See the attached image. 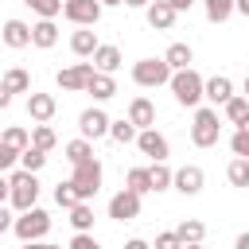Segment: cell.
I'll use <instances>...</instances> for the list:
<instances>
[{
  "label": "cell",
  "mask_w": 249,
  "mask_h": 249,
  "mask_svg": "<svg viewBox=\"0 0 249 249\" xmlns=\"http://www.w3.org/2000/svg\"><path fill=\"white\" fill-rule=\"evenodd\" d=\"M171 97L179 101V105H187V109H198L202 105V89H206V78L191 66V70H175L171 74Z\"/></svg>",
  "instance_id": "6da1fadb"
},
{
  "label": "cell",
  "mask_w": 249,
  "mask_h": 249,
  "mask_svg": "<svg viewBox=\"0 0 249 249\" xmlns=\"http://www.w3.org/2000/svg\"><path fill=\"white\" fill-rule=\"evenodd\" d=\"M218 136H222L218 109H214V105H198V109H195V121H191V144H195V148H214Z\"/></svg>",
  "instance_id": "7a4b0ae2"
},
{
  "label": "cell",
  "mask_w": 249,
  "mask_h": 249,
  "mask_svg": "<svg viewBox=\"0 0 249 249\" xmlns=\"http://www.w3.org/2000/svg\"><path fill=\"white\" fill-rule=\"evenodd\" d=\"M101 179H105V171H101V160H97V156H93V160H86V163H78V167H74V175H70L78 202H89V198L101 191Z\"/></svg>",
  "instance_id": "3957f363"
},
{
  "label": "cell",
  "mask_w": 249,
  "mask_h": 249,
  "mask_svg": "<svg viewBox=\"0 0 249 249\" xmlns=\"http://www.w3.org/2000/svg\"><path fill=\"white\" fill-rule=\"evenodd\" d=\"M8 183H12V198H8V202L16 206V214H23V210H31V206L39 202V179H35L31 171L19 167V171L8 175Z\"/></svg>",
  "instance_id": "277c9868"
},
{
  "label": "cell",
  "mask_w": 249,
  "mask_h": 249,
  "mask_svg": "<svg viewBox=\"0 0 249 249\" xmlns=\"http://www.w3.org/2000/svg\"><path fill=\"white\" fill-rule=\"evenodd\" d=\"M12 233H16L23 245H27V241H43V237L51 233V214H47V210H39V206H31V210H23V214L16 218Z\"/></svg>",
  "instance_id": "5b68a950"
},
{
  "label": "cell",
  "mask_w": 249,
  "mask_h": 249,
  "mask_svg": "<svg viewBox=\"0 0 249 249\" xmlns=\"http://www.w3.org/2000/svg\"><path fill=\"white\" fill-rule=\"evenodd\" d=\"M171 66L163 62V58H140V62H132V82L136 86H144V89H156V86H167L171 82Z\"/></svg>",
  "instance_id": "8992f818"
},
{
  "label": "cell",
  "mask_w": 249,
  "mask_h": 249,
  "mask_svg": "<svg viewBox=\"0 0 249 249\" xmlns=\"http://www.w3.org/2000/svg\"><path fill=\"white\" fill-rule=\"evenodd\" d=\"M97 74V66L93 62H74V66H66V70H58L54 74V82H58V89H66V93H82L86 86H89V78Z\"/></svg>",
  "instance_id": "52a82bcc"
},
{
  "label": "cell",
  "mask_w": 249,
  "mask_h": 249,
  "mask_svg": "<svg viewBox=\"0 0 249 249\" xmlns=\"http://www.w3.org/2000/svg\"><path fill=\"white\" fill-rule=\"evenodd\" d=\"M101 4L97 0H66L62 4V16L70 19V23H78V27H93L97 19H101Z\"/></svg>",
  "instance_id": "ba28073f"
},
{
  "label": "cell",
  "mask_w": 249,
  "mask_h": 249,
  "mask_svg": "<svg viewBox=\"0 0 249 249\" xmlns=\"http://www.w3.org/2000/svg\"><path fill=\"white\" fill-rule=\"evenodd\" d=\"M136 148L152 160V163H167V156H171V144H167V136L163 132H156V128H144L140 136H136Z\"/></svg>",
  "instance_id": "9c48e42d"
},
{
  "label": "cell",
  "mask_w": 249,
  "mask_h": 249,
  "mask_svg": "<svg viewBox=\"0 0 249 249\" xmlns=\"http://www.w3.org/2000/svg\"><path fill=\"white\" fill-rule=\"evenodd\" d=\"M140 198H144V195H136V191H128V187L117 191V195L109 198V218H113V222H132V218L140 214Z\"/></svg>",
  "instance_id": "30bf717a"
},
{
  "label": "cell",
  "mask_w": 249,
  "mask_h": 249,
  "mask_svg": "<svg viewBox=\"0 0 249 249\" xmlns=\"http://www.w3.org/2000/svg\"><path fill=\"white\" fill-rule=\"evenodd\" d=\"M109 124H113V121H109V113H105V109H97V105H93V109H86V113L78 117L82 140H101V136H109Z\"/></svg>",
  "instance_id": "8fae6325"
},
{
  "label": "cell",
  "mask_w": 249,
  "mask_h": 249,
  "mask_svg": "<svg viewBox=\"0 0 249 249\" xmlns=\"http://www.w3.org/2000/svg\"><path fill=\"white\" fill-rule=\"evenodd\" d=\"M175 16H179V12H175L167 0H152V4L144 8V19H148V27H152V31H171Z\"/></svg>",
  "instance_id": "7c38bea8"
},
{
  "label": "cell",
  "mask_w": 249,
  "mask_h": 249,
  "mask_svg": "<svg viewBox=\"0 0 249 249\" xmlns=\"http://www.w3.org/2000/svg\"><path fill=\"white\" fill-rule=\"evenodd\" d=\"M0 39H4L12 51H23V47H31V23H23V19H4Z\"/></svg>",
  "instance_id": "4fadbf2b"
},
{
  "label": "cell",
  "mask_w": 249,
  "mask_h": 249,
  "mask_svg": "<svg viewBox=\"0 0 249 249\" xmlns=\"http://www.w3.org/2000/svg\"><path fill=\"white\" fill-rule=\"evenodd\" d=\"M230 97H237V93H233V82H230L226 74H214V78H206V89H202V101H210V105L218 109V105H226Z\"/></svg>",
  "instance_id": "5bb4252c"
},
{
  "label": "cell",
  "mask_w": 249,
  "mask_h": 249,
  "mask_svg": "<svg viewBox=\"0 0 249 249\" xmlns=\"http://www.w3.org/2000/svg\"><path fill=\"white\" fill-rule=\"evenodd\" d=\"M202 183H206V175H202V167H195V163L179 167V171H175V179H171V187H175L179 195H198V191H202Z\"/></svg>",
  "instance_id": "9a60e30c"
},
{
  "label": "cell",
  "mask_w": 249,
  "mask_h": 249,
  "mask_svg": "<svg viewBox=\"0 0 249 249\" xmlns=\"http://www.w3.org/2000/svg\"><path fill=\"white\" fill-rule=\"evenodd\" d=\"M27 113H31V121L47 124V121L58 113V101H54V93H27Z\"/></svg>",
  "instance_id": "2e32d148"
},
{
  "label": "cell",
  "mask_w": 249,
  "mask_h": 249,
  "mask_svg": "<svg viewBox=\"0 0 249 249\" xmlns=\"http://www.w3.org/2000/svg\"><path fill=\"white\" fill-rule=\"evenodd\" d=\"M128 121L144 132V128H156V105L148 101V97H132L128 101Z\"/></svg>",
  "instance_id": "e0dca14e"
},
{
  "label": "cell",
  "mask_w": 249,
  "mask_h": 249,
  "mask_svg": "<svg viewBox=\"0 0 249 249\" xmlns=\"http://www.w3.org/2000/svg\"><path fill=\"white\" fill-rule=\"evenodd\" d=\"M101 43H97V35H93V27H78L74 35H70V51L78 54V58H93V51H97Z\"/></svg>",
  "instance_id": "ac0fdd59"
},
{
  "label": "cell",
  "mask_w": 249,
  "mask_h": 249,
  "mask_svg": "<svg viewBox=\"0 0 249 249\" xmlns=\"http://www.w3.org/2000/svg\"><path fill=\"white\" fill-rule=\"evenodd\" d=\"M54 43H58V27H54V19H39V23H31V47L51 51Z\"/></svg>",
  "instance_id": "d6986e66"
},
{
  "label": "cell",
  "mask_w": 249,
  "mask_h": 249,
  "mask_svg": "<svg viewBox=\"0 0 249 249\" xmlns=\"http://www.w3.org/2000/svg\"><path fill=\"white\" fill-rule=\"evenodd\" d=\"M175 237H179V245H202L206 226H202L198 218H183V222L175 226Z\"/></svg>",
  "instance_id": "ffe728a7"
},
{
  "label": "cell",
  "mask_w": 249,
  "mask_h": 249,
  "mask_svg": "<svg viewBox=\"0 0 249 249\" xmlns=\"http://www.w3.org/2000/svg\"><path fill=\"white\" fill-rule=\"evenodd\" d=\"M163 62H167L171 70H191V62H195V51H191L187 43H171V47H167V54H163Z\"/></svg>",
  "instance_id": "44dd1931"
},
{
  "label": "cell",
  "mask_w": 249,
  "mask_h": 249,
  "mask_svg": "<svg viewBox=\"0 0 249 249\" xmlns=\"http://www.w3.org/2000/svg\"><path fill=\"white\" fill-rule=\"evenodd\" d=\"M93 66H97L101 74H113V70L121 66V51H117L113 43H101V47L93 51Z\"/></svg>",
  "instance_id": "7402d4cb"
},
{
  "label": "cell",
  "mask_w": 249,
  "mask_h": 249,
  "mask_svg": "<svg viewBox=\"0 0 249 249\" xmlns=\"http://www.w3.org/2000/svg\"><path fill=\"white\" fill-rule=\"evenodd\" d=\"M86 93H93V101H109L113 93H117V82H113V74H93L89 78V86H86Z\"/></svg>",
  "instance_id": "603a6c76"
},
{
  "label": "cell",
  "mask_w": 249,
  "mask_h": 249,
  "mask_svg": "<svg viewBox=\"0 0 249 249\" xmlns=\"http://www.w3.org/2000/svg\"><path fill=\"white\" fill-rule=\"evenodd\" d=\"M202 8H206V19L210 23H226L237 12V0H202Z\"/></svg>",
  "instance_id": "cb8c5ba5"
},
{
  "label": "cell",
  "mask_w": 249,
  "mask_h": 249,
  "mask_svg": "<svg viewBox=\"0 0 249 249\" xmlns=\"http://www.w3.org/2000/svg\"><path fill=\"white\" fill-rule=\"evenodd\" d=\"M12 93H31V74L23 70V66H12V70H4V78H0Z\"/></svg>",
  "instance_id": "d4e9b609"
},
{
  "label": "cell",
  "mask_w": 249,
  "mask_h": 249,
  "mask_svg": "<svg viewBox=\"0 0 249 249\" xmlns=\"http://www.w3.org/2000/svg\"><path fill=\"white\" fill-rule=\"evenodd\" d=\"M109 136L117 140V144H136V136H140V128L128 121V117H121V121H113L109 124Z\"/></svg>",
  "instance_id": "484cf974"
},
{
  "label": "cell",
  "mask_w": 249,
  "mask_h": 249,
  "mask_svg": "<svg viewBox=\"0 0 249 249\" xmlns=\"http://www.w3.org/2000/svg\"><path fill=\"white\" fill-rule=\"evenodd\" d=\"M0 144H8V148H16V152H27V148H31V132L19 128V124H8L4 136H0Z\"/></svg>",
  "instance_id": "4316f807"
},
{
  "label": "cell",
  "mask_w": 249,
  "mask_h": 249,
  "mask_svg": "<svg viewBox=\"0 0 249 249\" xmlns=\"http://www.w3.org/2000/svg\"><path fill=\"white\" fill-rule=\"evenodd\" d=\"M70 226H74L78 233H89V230H93V206H89V202L70 206Z\"/></svg>",
  "instance_id": "83f0119b"
},
{
  "label": "cell",
  "mask_w": 249,
  "mask_h": 249,
  "mask_svg": "<svg viewBox=\"0 0 249 249\" xmlns=\"http://www.w3.org/2000/svg\"><path fill=\"white\" fill-rule=\"evenodd\" d=\"M62 152H66V160H70L74 167H78V163H86V160H93V144H89V140H82V136H78V140H70Z\"/></svg>",
  "instance_id": "f1b7e54d"
},
{
  "label": "cell",
  "mask_w": 249,
  "mask_h": 249,
  "mask_svg": "<svg viewBox=\"0 0 249 249\" xmlns=\"http://www.w3.org/2000/svg\"><path fill=\"white\" fill-rule=\"evenodd\" d=\"M124 187L136 191V195H148V191H152V171H148V167H132V171L124 175Z\"/></svg>",
  "instance_id": "f546056e"
},
{
  "label": "cell",
  "mask_w": 249,
  "mask_h": 249,
  "mask_svg": "<svg viewBox=\"0 0 249 249\" xmlns=\"http://www.w3.org/2000/svg\"><path fill=\"white\" fill-rule=\"evenodd\" d=\"M54 144H58V136H54V128H51V124H35V128H31V148L51 152Z\"/></svg>",
  "instance_id": "4dcf8cb0"
},
{
  "label": "cell",
  "mask_w": 249,
  "mask_h": 249,
  "mask_svg": "<svg viewBox=\"0 0 249 249\" xmlns=\"http://www.w3.org/2000/svg\"><path fill=\"white\" fill-rule=\"evenodd\" d=\"M222 109H226L230 124H237V128H241V124H245V117H249V97H230Z\"/></svg>",
  "instance_id": "1f68e13d"
},
{
  "label": "cell",
  "mask_w": 249,
  "mask_h": 249,
  "mask_svg": "<svg viewBox=\"0 0 249 249\" xmlns=\"http://www.w3.org/2000/svg\"><path fill=\"white\" fill-rule=\"evenodd\" d=\"M226 179L233 183V187H245L249 191V160H230V167H226Z\"/></svg>",
  "instance_id": "d6a6232c"
},
{
  "label": "cell",
  "mask_w": 249,
  "mask_h": 249,
  "mask_svg": "<svg viewBox=\"0 0 249 249\" xmlns=\"http://www.w3.org/2000/svg\"><path fill=\"white\" fill-rule=\"evenodd\" d=\"M19 167H23V171H31V175H39V171L47 167V152H39V148L19 152Z\"/></svg>",
  "instance_id": "836d02e7"
},
{
  "label": "cell",
  "mask_w": 249,
  "mask_h": 249,
  "mask_svg": "<svg viewBox=\"0 0 249 249\" xmlns=\"http://www.w3.org/2000/svg\"><path fill=\"white\" fill-rule=\"evenodd\" d=\"M23 4H27L39 19H54V16L62 12V4H66V0H23Z\"/></svg>",
  "instance_id": "e575fe53"
},
{
  "label": "cell",
  "mask_w": 249,
  "mask_h": 249,
  "mask_svg": "<svg viewBox=\"0 0 249 249\" xmlns=\"http://www.w3.org/2000/svg\"><path fill=\"white\" fill-rule=\"evenodd\" d=\"M148 171H152V191H167V187H171V179H175V171H171L167 163H152Z\"/></svg>",
  "instance_id": "d590c367"
},
{
  "label": "cell",
  "mask_w": 249,
  "mask_h": 249,
  "mask_svg": "<svg viewBox=\"0 0 249 249\" xmlns=\"http://www.w3.org/2000/svg\"><path fill=\"white\" fill-rule=\"evenodd\" d=\"M54 202H58L62 210H70V206H78V195H74V183H70V179L54 187Z\"/></svg>",
  "instance_id": "8d00e7d4"
},
{
  "label": "cell",
  "mask_w": 249,
  "mask_h": 249,
  "mask_svg": "<svg viewBox=\"0 0 249 249\" xmlns=\"http://www.w3.org/2000/svg\"><path fill=\"white\" fill-rule=\"evenodd\" d=\"M230 148H233L237 160H249V128H237V132L230 136Z\"/></svg>",
  "instance_id": "74e56055"
},
{
  "label": "cell",
  "mask_w": 249,
  "mask_h": 249,
  "mask_svg": "<svg viewBox=\"0 0 249 249\" xmlns=\"http://www.w3.org/2000/svg\"><path fill=\"white\" fill-rule=\"evenodd\" d=\"M66 249H101V245H97V237H93V233H74Z\"/></svg>",
  "instance_id": "f35d334b"
},
{
  "label": "cell",
  "mask_w": 249,
  "mask_h": 249,
  "mask_svg": "<svg viewBox=\"0 0 249 249\" xmlns=\"http://www.w3.org/2000/svg\"><path fill=\"white\" fill-rule=\"evenodd\" d=\"M16 160H19V152H16V148H8V144H0V175H4Z\"/></svg>",
  "instance_id": "ab89813d"
},
{
  "label": "cell",
  "mask_w": 249,
  "mask_h": 249,
  "mask_svg": "<svg viewBox=\"0 0 249 249\" xmlns=\"http://www.w3.org/2000/svg\"><path fill=\"white\" fill-rule=\"evenodd\" d=\"M156 249H183V245H179V237H175V230H171V233H160V237H156Z\"/></svg>",
  "instance_id": "60d3db41"
},
{
  "label": "cell",
  "mask_w": 249,
  "mask_h": 249,
  "mask_svg": "<svg viewBox=\"0 0 249 249\" xmlns=\"http://www.w3.org/2000/svg\"><path fill=\"white\" fill-rule=\"evenodd\" d=\"M12 198V183H8V175H0V206Z\"/></svg>",
  "instance_id": "b9f144b4"
},
{
  "label": "cell",
  "mask_w": 249,
  "mask_h": 249,
  "mask_svg": "<svg viewBox=\"0 0 249 249\" xmlns=\"http://www.w3.org/2000/svg\"><path fill=\"white\" fill-rule=\"evenodd\" d=\"M12 226H16V218H12V214L0 206V233H4V230H12Z\"/></svg>",
  "instance_id": "7bdbcfd3"
},
{
  "label": "cell",
  "mask_w": 249,
  "mask_h": 249,
  "mask_svg": "<svg viewBox=\"0 0 249 249\" xmlns=\"http://www.w3.org/2000/svg\"><path fill=\"white\" fill-rule=\"evenodd\" d=\"M124 249H152V245H148L144 237H128V241H124Z\"/></svg>",
  "instance_id": "ee69618b"
},
{
  "label": "cell",
  "mask_w": 249,
  "mask_h": 249,
  "mask_svg": "<svg viewBox=\"0 0 249 249\" xmlns=\"http://www.w3.org/2000/svg\"><path fill=\"white\" fill-rule=\"evenodd\" d=\"M8 105H12V89L0 82V109H8Z\"/></svg>",
  "instance_id": "f6af8a7d"
},
{
  "label": "cell",
  "mask_w": 249,
  "mask_h": 249,
  "mask_svg": "<svg viewBox=\"0 0 249 249\" xmlns=\"http://www.w3.org/2000/svg\"><path fill=\"white\" fill-rule=\"evenodd\" d=\"M167 4H171L175 12H187V8H191V4H198V0H167Z\"/></svg>",
  "instance_id": "bcb514c9"
},
{
  "label": "cell",
  "mask_w": 249,
  "mask_h": 249,
  "mask_svg": "<svg viewBox=\"0 0 249 249\" xmlns=\"http://www.w3.org/2000/svg\"><path fill=\"white\" fill-rule=\"evenodd\" d=\"M233 249H249V230H245V233H237V241H233Z\"/></svg>",
  "instance_id": "7dc6e473"
},
{
  "label": "cell",
  "mask_w": 249,
  "mask_h": 249,
  "mask_svg": "<svg viewBox=\"0 0 249 249\" xmlns=\"http://www.w3.org/2000/svg\"><path fill=\"white\" fill-rule=\"evenodd\" d=\"M124 4H128V8H148L152 0H124Z\"/></svg>",
  "instance_id": "c3c4849f"
},
{
  "label": "cell",
  "mask_w": 249,
  "mask_h": 249,
  "mask_svg": "<svg viewBox=\"0 0 249 249\" xmlns=\"http://www.w3.org/2000/svg\"><path fill=\"white\" fill-rule=\"evenodd\" d=\"M23 249H51V245H47V241H27Z\"/></svg>",
  "instance_id": "681fc988"
},
{
  "label": "cell",
  "mask_w": 249,
  "mask_h": 249,
  "mask_svg": "<svg viewBox=\"0 0 249 249\" xmlns=\"http://www.w3.org/2000/svg\"><path fill=\"white\" fill-rule=\"evenodd\" d=\"M101 8H117V4H124V0H97Z\"/></svg>",
  "instance_id": "f907efd6"
},
{
  "label": "cell",
  "mask_w": 249,
  "mask_h": 249,
  "mask_svg": "<svg viewBox=\"0 0 249 249\" xmlns=\"http://www.w3.org/2000/svg\"><path fill=\"white\" fill-rule=\"evenodd\" d=\"M237 12H241V16H249V0H237Z\"/></svg>",
  "instance_id": "816d5d0a"
},
{
  "label": "cell",
  "mask_w": 249,
  "mask_h": 249,
  "mask_svg": "<svg viewBox=\"0 0 249 249\" xmlns=\"http://www.w3.org/2000/svg\"><path fill=\"white\" fill-rule=\"evenodd\" d=\"M241 89H245V97H249V74H245V86H241Z\"/></svg>",
  "instance_id": "f5cc1de1"
},
{
  "label": "cell",
  "mask_w": 249,
  "mask_h": 249,
  "mask_svg": "<svg viewBox=\"0 0 249 249\" xmlns=\"http://www.w3.org/2000/svg\"><path fill=\"white\" fill-rule=\"evenodd\" d=\"M183 249H202V245H183Z\"/></svg>",
  "instance_id": "db71d44e"
},
{
  "label": "cell",
  "mask_w": 249,
  "mask_h": 249,
  "mask_svg": "<svg viewBox=\"0 0 249 249\" xmlns=\"http://www.w3.org/2000/svg\"><path fill=\"white\" fill-rule=\"evenodd\" d=\"M241 128H249V117H245V124H241Z\"/></svg>",
  "instance_id": "11a10c76"
},
{
  "label": "cell",
  "mask_w": 249,
  "mask_h": 249,
  "mask_svg": "<svg viewBox=\"0 0 249 249\" xmlns=\"http://www.w3.org/2000/svg\"><path fill=\"white\" fill-rule=\"evenodd\" d=\"M51 249H62V245H51Z\"/></svg>",
  "instance_id": "9f6ffc18"
}]
</instances>
